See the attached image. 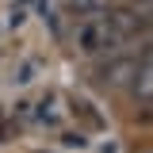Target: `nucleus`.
I'll return each instance as SVG.
<instances>
[{"label": "nucleus", "mask_w": 153, "mask_h": 153, "mask_svg": "<svg viewBox=\"0 0 153 153\" xmlns=\"http://www.w3.org/2000/svg\"><path fill=\"white\" fill-rule=\"evenodd\" d=\"M76 46H80V54L96 57V54H119V50L126 46V38L115 35L111 27L103 23V16H100V12H92V16L76 27Z\"/></svg>", "instance_id": "f257e3e1"}, {"label": "nucleus", "mask_w": 153, "mask_h": 153, "mask_svg": "<svg viewBox=\"0 0 153 153\" xmlns=\"http://www.w3.org/2000/svg\"><path fill=\"white\" fill-rule=\"evenodd\" d=\"M100 16H103V23L111 27L115 35H123L126 42H134L138 35H146L149 23H153V16H146L138 4H134V8H123V4H119V8H103Z\"/></svg>", "instance_id": "f03ea898"}, {"label": "nucleus", "mask_w": 153, "mask_h": 153, "mask_svg": "<svg viewBox=\"0 0 153 153\" xmlns=\"http://www.w3.org/2000/svg\"><path fill=\"white\" fill-rule=\"evenodd\" d=\"M134 73H138V54H111L107 57V65L96 73V84L100 88H107V92H119V88H126L134 80Z\"/></svg>", "instance_id": "7ed1b4c3"}, {"label": "nucleus", "mask_w": 153, "mask_h": 153, "mask_svg": "<svg viewBox=\"0 0 153 153\" xmlns=\"http://www.w3.org/2000/svg\"><path fill=\"white\" fill-rule=\"evenodd\" d=\"M126 92L134 96V103H153V65L149 61H138V73L126 84Z\"/></svg>", "instance_id": "20e7f679"}, {"label": "nucleus", "mask_w": 153, "mask_h": 153, "mask_svg": "<svg viewBox=\"0 0 153 153\" xmlns=\"http://www.w3.org/2000/svg\"><path fill=\"white\" fill-rule=\"evenodd\" d=\"M138 61H149V65H153V38H146V42H142V50H138Z\"/></svg>", "instance_id": "39448f33"}]
</instances>
